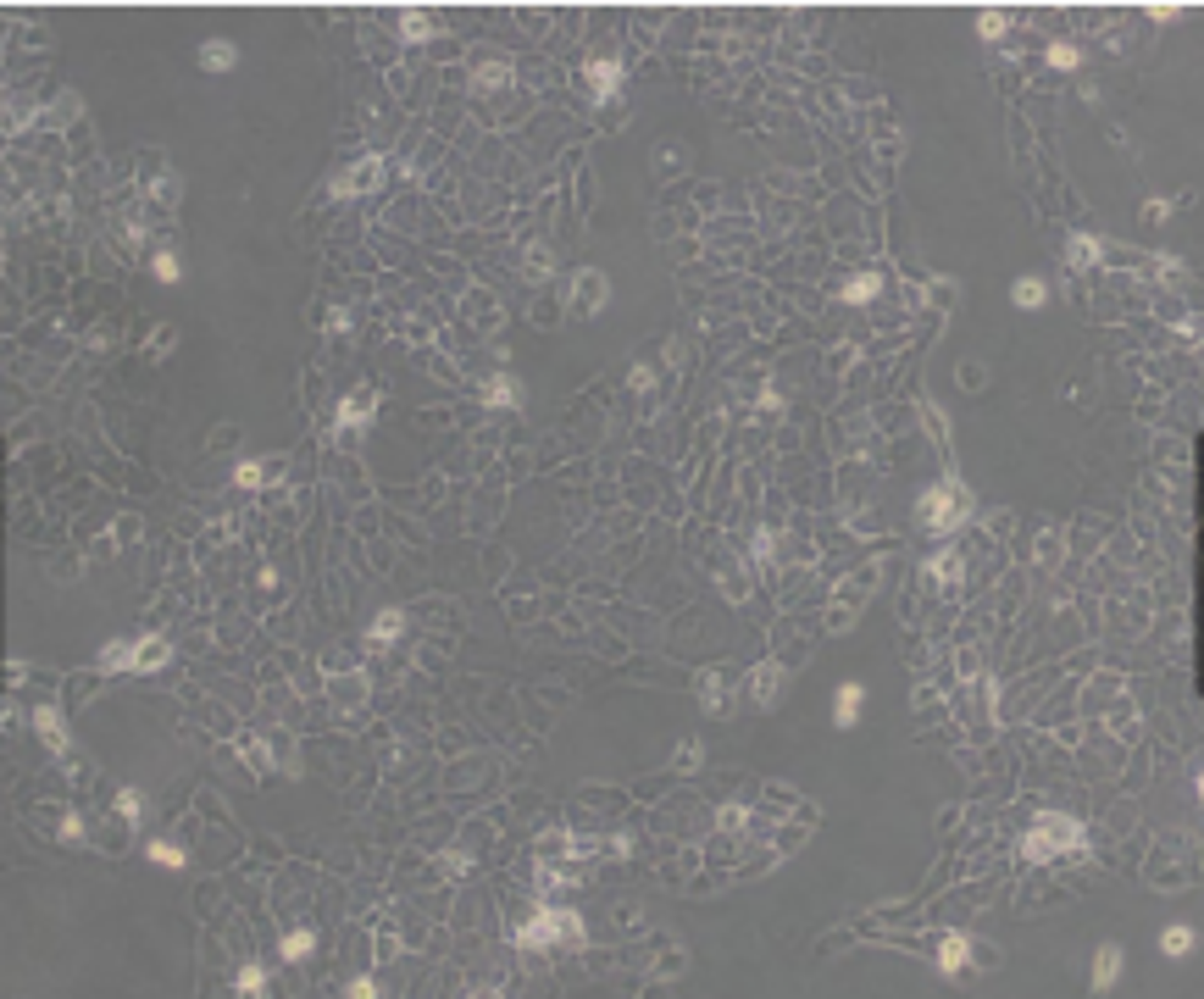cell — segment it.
<instances>
[{
  "label": "cell",
  "instance_id": "obj_1",
  "mask_svg": "<svg viewBox=\"0 0 1204 999\" xmlns=\"http://www.w3.org/2000/svg\"><path fill=\"white\" fill-rule=\"evenodd\" d=\"M1083 844H1088V827H1083V822H1071L1066 810H1044V817L1027 827L1022 856L1044 866V861H1071V856H1083Z\"/></svg>",
  "mask_w": 1204,
  "mask_h": 999
},
{
  "label": "cell",
  "instance_id": "obj_2",
  "mask_svg": "<svg viewBox=\"0 0 1204 999\" xmlns=\"http://www.w3.org/2000/svg\"><path fill=\"white\" fill-rule=\"evenodd\" d=\"M511 939L522 944V949H583V916L577 910H560V905H538L522 927H511Z\"/></svg>",
  "mask_w": 1204,
  "mask_h": 999
},
{
  "label": "cell",
  "instance_id": "obj_3",
  "mask_svg": "<svg viewBox=\"0 0 1204 999\" xmlns=\"http://www.w3.org/2000/svg\"><path fill=\"white\" fill-rule=\"evenodd\" d=\"M971 516V489L961 477H944V484H932L922 500H916V523L927 533H954Z\"/></svg>",
  "mask_w": 1204,
  "mask_h": 999
},
{
  "label": "cell",
  "instance_id": "obj_4",
  "mask_svg": "<svg viewBox=\"0 0 1204 999\" xmlns=\"http://www.w3.org/2000/svg\"><path fill=\"white\" fill-rule=\"evenodd\" d=\"M372 406H378V389H372V383H361L356 394H344V400H339V416H334V433H344V439H350V433L372 428Z\"/></svg>",
  "mask_w": 1204,
  "mask_h": 999
},
{
  "label": "cell",
  "instance_id": "obj_5",
  "mask_svg": "<svg viewBox=\"0 0 1204 999\" xmlns=\"http://www.w3.org/2000/svg\"><path fill=\"white\" fill-rule=\"evenodd\" d=\"M971 961H977V939H966V933H944L938 939V972L944 977H961Z\"/></svg>",
  "mask_w": 1204,
  "mask_h": 999
},
{
  "label": "cell",
  "instance_id": "obj_6",
  "mask_svg": "<svg viewBox=\"0 0 1204 999\" xmlns=\"http://www.w3.org/2000/svg\"><path fill=\"white\" fill-rule=\"evenodd\" d=\"M34 733H39V739H45V749H50V755H61V761H67V755H73V739H67V722H61V711H56V705H39V711H34Z\"/></svg>",
  "mask_w": 1204,
  "mask_h": 999
},
{
  "label": "cell",
  "instance_id": "obj_7",
  "mask_svg": "<svg viewBox=\"0 0 1204 999\" xmlns=\"http://www.w3.org/2000/svg\"><path fill=\"white\" fill-rule=\"evenodd\" d=\"M606 300H611V289H606V278H599V273H577L572 278V311H577V317H594Z\"/></svg>",
  "mask_w": 1204,
  "mask_h": 999
},
{
  "label": "cell",
  "instance_id": "obj_8",
  "mask_svg": "<svg viewBox=\"0 0 1204 999\" xmlns=\"http://www.w3.org/2000/svg\"><path fill=\"white\" fill-rule=\"evenodd\" d=\"M1121 966H1127V949H1121V944H1099L1088 988H1093V994H1110V988H1115V977H1121Z\"/></svg>",
  "mask_w": 1204,
  "mask_h": 999
},
{
  "label": "cell",
  "instance_id": "obj_9",
  "mask_svg": "<svg viewBox=\"0 0 1204 999\" xmlns=\"http://www.w3.org/2000/svg\"><path fill=\"white\" fill-rule=\"evenodd\" d=\"M927 577L938 583L944 594H961V583H966V555H961V550H944V555H932V561H927Z\"/></svg>",
  "mask_w": 1204,
  "mask_h": 999
},
{
  "label": "cell",
  "instance_id": "obj_10",
  "mask_svg": "<svg viewBox=\"0 0 1204 999\" xmlns=\"http://www.w3.org/2000/svg\"><path fill=\"white\" fill-rule=\"evenodd\" d=\"M783 666L777 661H760L755 666V672H750V694H755V705H760V711H772V705H777V694H783Z\"/></svg>",
  "mask_w": 1204,
  "mask_h": 999
},
{
  "label": "cell",
  "instance_id": "obj_11",
  "mask_svg": "<svg viewBox=\"0 0 1204 999\" xmlns=\"http://www.w3.org/2000/svg\"><path fill=\"white\" fill-rule=\"evenodd\" d=\"M378 183H383V156H367V161H356L339 178V195H367V190H378Z\"/></svg>",
  "mask_w": 1204,
  "mask_h": 999
},
{
  "label": "cell",
  "instance_id": "obj_12",
  "mask_svg": "<svg viewBox=\"0 0 1204 999\" xmlns=\"http://www.w3.org/2000/svg\"><path fill=\"white\" fill-rule=\"evenodd\" d=\"M621 78H628V73H621V61H616V56H606V61H589V83H594V95H599V100H616Z\"/></svg>",
  "mask_w": 1204,
  "mask_h": 999
},
{
  "label": "cell",
  "instance_id": "obj_13",
  "mask_svg": "<svg viewBox=\"0 0 1204 999\" xmlns=\"http://www.w3.org/2000/svg\"><path fill=\"white\" fill-rule=\"evenodd\" d=\"M405 639V611H378L372 616V628H367V644H378V650H389V644H400Z\"/></svg>",
  "mask_w": 1204,
  "mask_h": 999
},
{
  "label": "cell",
  "instance_id": "obj_14",
  "mask_svg": "<svg viewBox=\"0 0 1204 999\" xmlns=\"http://www.w3.org/2000/svg\"><path fill=\"white\" fill-rule=\"evenodd\" d=\"M200 67L205 73H234L239 67V45H234V39H205V45H200Z\"/></svg>",
  "mask_w": 1204,
  "mask_h": 999
},
{
  "label": "cell",
  "instance_id": "obj_15",
  "mask_svg": "<svg viewBox=\"0 0 1204 999\" xmlns=\"http://www.w3.org/2000/svg\"><path fill=\"white\" fill-rule=\"evenodd\" d=\"M861 705H866V689H861V683H844L838 700H833V727H844V733H849V727L861 722Z\"/></svg>",
  "mask_w": 1204,
  "mask_h": 999
},
{
  "label": "cell",
  "instance_id": "obj_16",
  "mask_svg": "<svg viewBox=\"0 0 1204 999\" xmlns=\"http://www.w3.org/2000/svg\"><path fill=\"white\" fill-rule=\"evenodd\" d=\"M167 661H173V644L161 639V633H150V639L134 650V672H156V666H167Z\"/></svg>",
  "mask_w": 1204,
  "mask_h": 999
},
{
  "label": "cell",
  "instance_id": "obj_17",
  "mask_svg": "<svg viewBox=\"0 0 1204 999\" xmlns=\"http://www.w3.org/2000/svg\"><path fill=\"white\" fill-rule=\"evenodd\" d=\"M1193 944H1199V933H1193V927H1182V922H1171L1166 933H1160V955H1171V961L1193 955Z\"/></svg>",
  "mask_w": 1204,
  "mask_h": 999
},
{
  "label": "cell",
  "instance_id": "obj_18",
  "mask_svg": "<svg viewBox=\"0 0 1204 999\" xmlns=\"http://www.w3.org/2000/svg\"><path fill=\"white\" fill-rule=\"evenodd\" d=\"M877 289H883V278L877 273H855L844 289H838V300H849V306H866V300H877Z\"/></svg>",
  "mask_w": 1204,
  "mask_h": 999
},
{
  "label": "cell",
  "instance_id": "obj_19",
  "mask_svg": "<svg viewBox=\"0 0 1204 999\" xmlns=\"http://www.w3.org/2000/svg\"><path fill=\"white\" fill-rule=\"evenodd\" d=\"M728 672H705L699 678V705H705V711H722V705H728Z\"/></svg>",
  "mask_w": 1204,
  "mask_h": 999
},
{
  "label": "cell",
  "instance_id": "obj_20",
  "mask_svg": "<svg viewBox=\"0 0 1204 999\" xmlns=\"http://www.w3.org/2000/svg\"><path fill=\"white\" fill-rule=\"evenodd\" d=\"M1066 261L1077 267V273H1088V267H1099V239H1093V234H1071V244H1066Z\"/></svg>",
  "mask_w": 1204,
  "mask_h": 999
},
{
  "label": "cell",
  "instance_id": "obj_21",
  "mask_svg": "<svg viewBox=\"0 0 1204 999\" xmlns=\"http://www.w3.org/2000/svg\"><path fill=\"white\" fill-rule=\"evenodd\" d=\"M234 994L261 999V994H266V966H261V961H244V966H239V977H234Z\"/></svg>",
  "mask_w": 1204,
  "mask_h": 999
},
{
  "label": "cell",
  "instance_id": "obj_22",
  "mask_svg": "<svg viewBox=\"0 0 1204 999\" xmlns=\"http://www.w3.org/2000/svg\"><path fill=\"white\" fill-rule=\"evenodd\" d=\"M1010 300L1022 306V311H1038V306L1049 300V283H1044V278H1015V289H1010Z\"/></svg>",
  "mask_w": 1204,
  "mask_h": 999
},
{
  "label": "cell",
  "instance_id": "obj_23",
  "mask_svg": "<svg viewBox=\"0 0 1204 999\" xmlns=\"http://www.w3.org/2000/svg\"><path fill=\"white\" fill-rule=\"evenodd\" d=\"M477 400H483V406H516V400H522V389H516L511 378H489L483 389H477Z\"/></svg>",
  "mask_w": 1204,
  "mask_h": 999
},
{
  "label": "cell",
  "instance_id": "obj_24",
  "mask_svg": "<svg viewBox=\"0 0 1204 999\" xmlns=\"http://www.w3.org/2000/svg\"><path fill=\"white\" fill-rule=\"evenodd\" d=\"M439 28H444V23H439L433 12H405V17H400V34H405V39H433Z\"/></svg>",
  "mask_w": 1204,
  "mask_h": 999
},
{
  "label": "cell",
  "instance_id": "obj_25",
  "mask_svg": "<svg viewBox=\"0 0 1204 999\" xmlns=\"http://www.w3.org/2000/svg\"><path fill=\"white\" fill-rule=\"evenodd\" d=\"M500 83H511V67H506V61H483V67L472 73V89H477V95L500 89Z\"/></svg>",
  "mask_w": 1204,
  "mask_h": 999
},
{
  "label": "cell",
  "instance_id": "obj_26",
  "mask_svg": "<svg viewBox=\"0 0 1204 999\" xmlns=\"http://www.w3.org/2000/svg\"><path fill=\"white\" fill-rule=\"evenodd\" d=\"M311 944H317V933H311V927H295V933H283L278 955H283V961H305V955H311Z\"/></svg>",
  "mask_w": 1204,
  "mask_h": 999
},
{
  "label": "cell",
  "instance_id": "obj_27",
  "mask_svg": "<svg viewBox=\"0 0 1204 999\" xmlns=\"http://www.w3.org/2000/svg\"><path fill=\"white\" fill-rule=\"evenodd\" d=\"M134 650L139 644H106L100 650V672H134Z\"/></svg>",
  "mask_w": 1204,
  "mask_h": 999
},
{
  "label": "cell",
  "instance_id": "obj_28",
  "mask_svg": "<svg viewBox=\"0 0 1204 999\" xmlns=\"http://www.w3.org/2000/svg\"><path fill=\"white\" fill-rule=\"evenodd\" d=\"M144 856H150L156 866H167V871H183V866H189V856H183L178 844H161V839H150V844H144Z\"/></svg>",
  "mask_w": 1204,
  "mask_h": 999
},
{
  "label": "cell",
  "instance_id": "obj_29",
  "mask_svg": "<svg viewBox=\"0 0 1204 999\" xmlns=\"http://www.w3.org/2000/svg\"><path fill=\"white\" fill-rule=\"evenodd\" d=\"M117 817L128 822V827L144 822V788H122V794H117Z\"/></svg>",
  "mask_w": 1204,
  "mask_h": 999
},
{
  "label": "cell",
  "instance_id": "obj_30",
  "mask_svg": "<svg viewBox=\"0 0 1204 999\" xmlns=\"http://www.w3.org/2000/svg\"><path fill=\"white\" fill-rule=\"evenodd\" d=\"M655 944H660V961H655L650 977H677V972H683V949H677L672 939H655Z\"/></svg>",
  "mask_w": 1204,
  "mask_h": 999
},
{
  "label": "cell",
  "instance_id": "obj_31",
  "mask_svg": "<svg viewBox=\"0 0 1204 999\" xmlns=\"http://www.w3.org/2000/svg\"><path fill=\"white\" fill-rule=\"evenodd\" d=\"M1077 61H1083V50H1077L1071 39H1054V45H1049V67H1054V73H1071Z\"/></svg>",
  "mask_w": 1204,
  "mask_h": 999
},
{
  "label": "cell",
  "instance_id": "obj_32",
  "mask_svg": "<svg viewBox=\"0 0 1204 999\" xmlns=\"http://www.w3.org/2000/svg\"><path fill=\"white\" fill-rule=\"evenodd\" d=\"M716 827L728 832V839H733V832H750V810H744V805H722V817H716Z\"/></svg>",
  "mask_w": 1204,
  "mask_h": 999
},
{
  "label": "cell",
  "instance_id": "obj_33",
  "mask_svg": "<svg viewBox=\"0 0 1204 999\" xmlns=\"http://www.w3.org/2000/svg\"><path fill=\"white\" fill-rule=\"evenodd\" d=\"M977 34H983V39H1005V34H1010V12H983V17H977Z\"/></svg>",
  "mask_w": 1204,
  "mask_h": 999
},
{
  "label": "cell",
  "instance_id": "obj_34",
  "mask_svg": "<svg viewBox=\"0 0 1204 999\" xmlns=\"http://www.w3.org/2000/svg\"><path fill=\"white\" fill-rule=\"evenodd\" d=\"M150 267H156V278H161V283H178V278H183L178 250H156V261H150Z\"/></svg>",
  "mask_w": 1204,
  "mask_h": 999
},
{
  "label": "cell",
  "instance_id": "obj_35",
  "mask_svg": "<svg viewBox=\"0 0 1204 999\" xmlns=\"http://www.w3.org/2000/svg\"><path fill=\"white\" fill-rule=\"evenodd\" d=\"M178 190H183V183H178L173 173H161V178L150 183V200H156V205H178Z\"/></svg>",
  "mask_w": 1204,
  "mask_h": 999
},
{
  "label": "cell",
  "instance_id": "obj_36",
  "mask_svg": "<svg viewBox=\"0 0 1204 999\" xmlns=\"http://www.w3.org/2000/svg\"><path fill=\"white\" fill-rule=\"evenodd\" d=\"M522 267H528L533 278H544L550 267H555V261H550V244H528V256H522Z\"/></svg>",
  "mask_w": 1204,
  "mask_h": 999
},
{
  "label": "cell",
  "instance_id": "obj_37",
  "mask_svg": "<svg viewBox=\"0 0 1204 999\" xmlns=\"http://www.w3.org/2000/svg\"><path fill=\"white\" fill-rule=\"evenodd\" d=\"M234 484H239V489H261V484H266V467H261V461H239Z\"/></svg>",
  "mask_w": 1204,
  "mask_h": 999
},
{
  "label": "cell",
  "instance_id": "obj_38",
  "mask_svg": "<svg viewBox=\"0 0 1204 999\" xmlns=\"http://www.w3.org/2000/svg\"><path fill=\"white\" fill-rule=\"evenodd\" d=\"M855 622V606H827V633H844Z\"/></svg>",
  "mask_w": 1204,
  "mask_h": 999
},
{
  "label": "cell",
  "instance_id": "obj_39",
  "mask_svg": "<svg viewBox=\"0 0 1204 999\" xmlns=\"http://www.w3.org/2000/svg\"><path fill=\"white\" fill-rule=\"evenodd\" d=\"M173 345H178V328H156L150 333V356H167Z\"/></svg>",
  "mask_w": 1204,
  "mask_h": 999
},
{
  "label": "cell",
  "instance_id": "obj_40",
  "mask_svg": "<svg viewBox=\"0 0 1204 999\" xmlns=\"http://www.w3.org/2000/svg\"><path fill=\"white\" fill-rule=\"evenodd\" d=\"M439 866L450 871V878H467V871H472V856H461V849H450V856H444Z\"/></svg>",
  "mask_w": 1204,
  "mask_h": 999
},
{
  "label": "cell",
  "instance_id": "obj_41",
  "mask_svg": "<svg viewBox=\"0 0 1204 999\" xmlns=\"http://www.w3.org/2000/svg\"><path fill=\"white\" fill-rule=\"evenodd\" d=\"M699 766V744H677V772H694Z\"/></svg>",
  "mask_w": 1204,
  "mask_h": 999
},
{
  "label": "cell",
  "instance_id": "obj_42",
  "mask_svg": "<svg viewBox=\"0 0 1204 999\" xmlns=\"http://www.w3.org/2000/svg\"><path fill=\"white\" fill-rule=\"evenodd\" d=\"M344 994H350V999H372V994H383V988H378V983H372V977H356V983H350V988H344Z\"/></svg>",
  "mask_w": 1204,
  "mask_h": 999
},
{
  "label": "cell",
  "instance_id": "obj_43",
  "mask_svg": "<svg viewBox=\"0 0 1204 999\" xmlns=\"http://www.w3.org/2000/svg\"><path fill=\"white\" fill-rule=\"evenodd\" d=\"M1054 545H1061V538H1038V561H1044V567H1054V561H1061V550H1054Z\"/></svg>",
  "mask_w": 1204,
  "mask_h": 999
},
{
  "label": "cell",
  "instance_id": "obj_44",
  "mask_svg": "<svg viewBox=\"0 0 1204 999\" xmlns=\"http://www.w3.org/2000/svg\"><path fill=\"white\" fill-rule=\"evenodd\" d=\"M772 550H777V538L760 528V533H755V561H772Z\"/></svg>",
  "mask_w": 1204,
  "mask_h": 999
},
{
  "label": "cell",
  "instance_id": "obj_45",
  "mask_svg": "<svg viewBox=\"0 0 1204 999\" xmlns=\"http://www.w3.org/2000/svg\"><path fill=\"white\" fill-rule=\"evenodd\" d=\"M805 844V827H783L777 832V849H799Z\"/></svg>",
  "mask_w": 1204,
  "mask_h": 999
},
{
  "label": "cell",
  "instance_id": "obj_46",
  "mask_svg": "<svg viewBox=\"0 0 1204 999\" xmlns=\"http://www.w3.org/2000/svg\"><path fill=\"white\" fill-rule=\"evenodd\" d=\"M1149 17H1154V23H1171V17H1182V6H1144Z\"/></svg>",
  "mask_w": 1204,
  "mask_h": 999
}]
</instances>
